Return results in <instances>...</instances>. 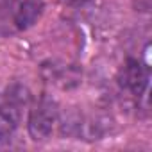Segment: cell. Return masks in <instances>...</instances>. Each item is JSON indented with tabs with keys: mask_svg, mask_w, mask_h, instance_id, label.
<instances>
[{
	"mask_svg": "<svg viewBox=\"0 0 152 152\" xmlns=\"http://www.w3.org/2000/svg\"><path fill=\"white\" fill-rule=\"evenodd\" d=\"M57 122V104L52 99L43 97L29 116V134L36 141H45L52 136L54 125Z\"/></svg>",
	"mask_w": 152,
	"mask_h": 152,
	"instance_id": "1",
	"label": "cell"
},
{
	"mask_svg": "<svg viewBox=\"0 0 152 152\" xmlns=\"http://www.w3.org/2000/svg\"><path fill=\"white\" fill-rule=\"evenodd\" d=\"M29 100L27 90L22 86H13L7 90L6 97L0 100V136L11 134L20 122V109Z\"/></svg>",
	"mask_w": 152,
	"mask_h": 152,
	"instance_id": "2",
	"label": "cell"
},
{
	"mask_svg": "<svg viewBox=\"0 0 152 152\" xmlns=\"http://www.w3.org/2000/svg\"><path fill=\"white\" fill-rule=\"evenodd\" d=\"M120 84L127 91L140 97L145 91L147 84H148V70H147V66H143L140 61H134V59L127 61V64L124 66V70L120 73Z\"/></svg>",
	"mask_w": 152,
	"mask_h": 152,
	"instance_id": "3",
	"label": "cell"
},
{
	"mask_svg": "<svg viewBox=\"0 0 152 152\" xmlns=\"http://www.w3.org/2000/svg\"><path fill=\"white\" fill-rule=\"evenodd\" d=\"M43 9H45V4L43 0H23L18 13H16V18H15V23L20 31H25V29H31L43 15Z\"/></svg>",
	"mask_w": 152,
	"mask_h": 152,
	"instance_id": "4",
	"label": "cell"
},
{
	"mask_svg": "<svg viewBox=\"0 0 152 152\" xmlns=\"http://www.w3.org/2000/svg\"><path fill=\"white\" fill-rule=\"evenodd\" d=\"M63 2H66V4H77V2H83V0H63Z\"/></svg>",
	"mask_w": 152,
	"mask_h": 152,
	"instance_id": "5",
	"label": "cell"
}]
</instances>
